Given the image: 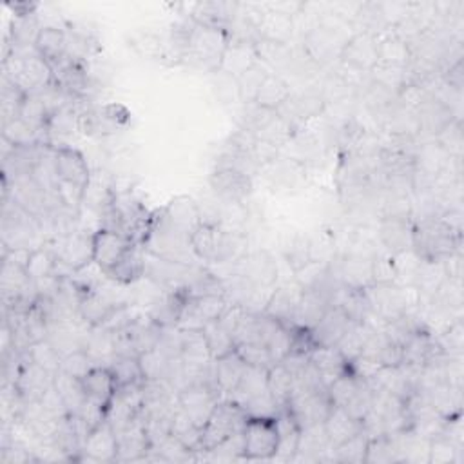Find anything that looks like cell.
Instances as JSON below:
<instances>
[{
  "label": "cell",
  "mask_w": 464,
  "mask_h": 464,
  "mask_svg": "<svg viewBox=\"0 0 464 464\" xmlns=\"http://www.w3.org/2000/svg\"><path fill=\"white\" fill-rule=\"evenodd\" d=\"M435 341L442 354L446 356H462V341H464V331H462V322L455 320L450 323V327L441 334L435 336Z\"/></svg>",
  "instance_id": "obj_59"
},
{
  "label": "cell",
  "mask_w": 464,
  "mask_h": 464,
  "mask_svg": "<svg viewBox=\"0 0 464 464\" xmlns=\"http://www.w3.org/2000/svg\"><path fill=\"white\" fill-rule=\"evenodd\" d=\"M57 267H59L57 254L50 249L39 247V249L32 250V256L26 265V272H28L30 279L33 283H37V281L48 279L51 276H57Z\"/></svg>",
  "instance_id": "obj_46"
},
{
  "label": "cell",
  "mask_w": 464,
  "mask_h": 464,
  "mask_svg": "<svg viewBox=\"0 0 464 464\" xmlns=\"http://www.w3.org/2000/svg\"><path fill=\"white\" fill-rule=\"evenodd\" d=\"M247 367L249 365L241 359V356L236 350L214 361V381L223 399H227V396L236 390Z\"/></svg>",
  "instance_id": "obj_30"
},
{
  "label": "cell",
  "mask_w": 464,
  "mask_h": 464,
  "mask_svg": "<svg viewBox=\"0 0 464 464\" xmlns=\"http://www.w3.org/2000/svg\"><path fill=\"white\" fill-rule=\"evenodd\" d=\"M313 259H314L313 258V245L306 238L299 236L290 243V247L287 250V261H288V265L292 267L294 272L299 270L301 267H305L308 261H313Z\"/></svg>",
  "instance_id": "obj_62"
},
{
  "label": "cell",
  "mask_w": 464,
  "mask_h": 464,
  "mask_svg": "<svg viewBox=\"0 0 464 464\" xmlns=\"http://www.w3.org/2000/svg\"><path fill=\"white\" fill-rule=\"evenodd\" d=\"M354 323L340 306H329L320 323L313 329L318 347H336Z\"/></svg>",
  "instance_id": "obj_25"
},
{
  "label": "cell",
  "mask_w": 464,
  "mask_h": 464,
  "mask_svg": "<svg viewBox=\"0 0 464 464\" xmlns=\"http://www.w3.org/2000/svg\"><path fill=\"white\" fill-rule=\"evenodd\" d=\"M332 401L329 397L327 388H314V390H292V396L285 406L297 421L301 428L323 424L327 415L332 410Z\"/></svg>",
  "instance_id": "obj_9"
},
{
  "label": "cell",
  "mask_w": 464,
  "mask_h": 464,
  "mask_svg": "<svg viewBox=\"0 0 464 464\" xmlns=\"http://www.w3.org/2000/svg\"><path fill=\"white\" fill-rule=\"evenodd\" d=\"M368 441H370V437L361 430L359 433H356L349 441L332 448V460H336V462H356V464L365 462L367 450H368Z\"/></svg>",
  "instance_id": "obj_49"
},
{
  "label": "cell",
  "mask_w": 464,
  "mask_h": 464,
  "mask_svg": "<svg viewBox=\"0 0 464 464\" xmlns=\"http://www.w3.org/2000/svg\"><path fill=\"white\" fill-rule=\"evenodd\" d=\"M171 435L177 437L186 448L195 451L198 457V451L202 448V428L195 424L193 419L180 406L177 408V414L173 417Z\"/></svg>",
  "instance_id": "obj_43"
},
{
  "label": "cell",
  "mask_w": 464,
  "mask_h": 464,
  "mask_svg": "<svg viewBox=\"0 0 464 464\" xmlns=\"http://www.w3.org/2000/svg\"><path fill=\"white\" fill-rule=\"evenodd\" d=\"M258 39L287 46L294 35V19L263 8L261 19L258 21Z\"/></svg>",
  "instance_id": "obj_32"
},
{
  "label": "cell",
  "mask_w": 464,
  "mask_h": 464,
  "mask_svg": "<svg viewBox=\"0 0 464 464\" xmlns=\"http://www.w3.org/2000/svg\"><path fill=\"white\" fill-rule=\"evenodd\" d=\"M42 132L46 134L48 131H41L32 127L21 118H14L6 123H3V138L8 140L14 147H28V145H41V143H50Z\"/></svg>",
  "instance_id": "obj_41"
},
{
  "label": "cell",
  "mask_w": 464,
  "mask_h": 464,
  "mask_svg": "<svg viewBox=\"0 0 464 464\" xmlns=\"http://www.w3.org/2000/svg\"><path fill=\"white\" fill-rule=\"evenodd\" d=\"M164 218L173 225L177 227L178 231L186 232V234H193L195 229L204 222L202 218V213H200V207L198 204L195 202V198L187 196V195H180V196H175L166 207L160 209Z\"/></svg>",
  "instance_id": "obj_24"
},
{
  "label": "cell",
  "mask_w": 464,
  "mask_h": 464,
  "mask_svg": "<svg viewBox=\"0 0 464 464\" xmlns=\"http://www.w3.org/2000/svg\"><path fill=\"white\" fill-rule=\"evenodd\" d=\"M276 423H277V451L274 455V460L276 459L277 460H292L294 455L297 453L301 426L292 417V414L285 408L277 412Z\"/></svg>",
  "instance_id": "obj_34"
},
{
  "label": "cell",
  "mask_w": 464,
  "mask_h": 464,
  "mask_svg": "<svg viewBox=\"0 0 464 464\" xmlns=\"http://www.w3.org/2000/svg\"><path fill=\"white\" fill-rule=\"evenodd\" d=\"M336 276L345 287L365 290V288L374 285L372 259L363 258L359 254H350L340 263V268H338Z\"/></svg>",
  "instance_id": "obj_31"
},
{
  "label": "cell",
  "mask_w": 464,
  "mask_h": 464,
  "mask_svg": "<svg viewBox=\"0 0 464 464\" xmlns=\"http://www.w3.org/2000/svg\"><path fill=\"white\" fill-rule=\"evenodd\" d=\"M247 417L249 415L245 414V410L236 403L229 399L220 401L202 430V448L198 453L209 451L231 435L241 432L247 423Z\"/></svg>",
  "instance_id": "obj_5"
},
{
  "label": "cell",
  "mask_w": 464,
  "mask_h": 464,
  "mask_svg": "<svg viewBox=\"0 0 464 464\" xmlns=\"http://www.w3.org/2000/svg\"><path fill=\"white\" fill-rule=\"evenodd\" d=\"M211 189L231 204H240L252 195V178L234 169H214L209 178Z\"/></svg>",
  "instance_id": "obj_21"
},
{
  "label": "cell",
  "mask_w": 464,
  "mask_h": 464,
  "mask_svg": "<svg viewBox=\"0 0 464 464\" xmlns=\"http://www.w3.org/2000/svg\"><path fill=\"white\" fill-rule=\"evenodd\" d=\"M444 84L446 87L453 89L455 93L462 91L464 86V66H462V59L459 57L453 64H450V68L444 71Z\"/></svg>",
  "instance_id": "obj_64"
},
{
  "label": "cell",
  "mask_w": 464,
  "mask_h": 464,
  "mask_svg": "<svg viewBox=\"0 0 464 464\" xmlns=\"http://www.w3.org/2000/svg\"><path fill=\"white\" fill-rule=\"evenodd\" d=\"M35 50L42 59L53 64L68 53V33L57 26H44L37 35Z\"/></svg>",
  "instance_id": "obj_39"
},
{
  "label": "cell",
  "mask_w": 464,
  "mask_h": 464,
  "mask_svg": "<svg viewBox=\"0 0 464 464\" xmlns=\"http://www.w3.org/2000/svg\"><path fill=\"white\" fill-rule=\"evenodd\" d=\"M191 303L195 306L196 314L202 318L205 325L211 322H218L229 306V301L225 299L223 294L196 296V297H191Z\"/></svg>",
  "instance_id": "obj_51"
},
{
  "label": "cell",
  "mask_w": 464,
  "mask_h": 464,
  "mask_svg": "<svg viewBox=\"0 0 464 464\" xmlns=\"http://www.w3.org/2000/svg\"><path fill=\"white\" fill-rule=\"evenodd\" d=\"M268 75L265 68H261V62L256 64L250 71H247L243 77L238 78V91H240V100L245 104H252L256 98V93L263 82V78Z\"/></svg>",
  "instance_id": "obj_58"
},
{
  "label": "cell",
  "mask_w": 464,
  "mask_h": 464,
  "mask_svg": "<svg viewBox=\"0 0 464 464\" xmlns=\"http://www.w3.org/2000/svg\"><path fill=\"white\" fill-rule=\"evenodd\" d=\"M26 98V93L14 84L10 78L3 77V91H0V107H3V123L19 118L21 105Z\"/></svg>",
  "instance_id": "obj_53"
},
{
  "label": "cell",
  "mask_w": 464,
  "mask_h": 464,
  "mask_svg": "<svg viewBox=\"0 0 464 464\" xmlns=\"http://www.w3.org/2000/svg\"><path fill=\"white\" fill-rule=\"evenodd\" d=\"M82 460L118 462V437L107 419L87 433L82 448Z\"/></svg>",
  "instance_id": "obj_13"
},
{
  "label": "cell",
  "mask_w": 464,
  "mask_h": 464,
  "mask_svg": "<svg viewBox=\"0 0 464 464\" xmlns=\"http://www.w3.org/2000/svg\"><path fill=\"white\" fill-rule=\"evenodd\" d=\"M96 367L95 359L89 356V352L82 347L77 350H71L68 354L62 356V365H60V372L77 378V379H84L86 374Z\"/></svg>",
  "instance_id": "obj_56"
},
{
  "label": "cell",
  "mask_w": 464,
  "mask_h": 464,
  "mask_svg": "<svg viewBox=\"0 0 464 464\" xmlns=\"http://www.w3.org/2000/svg\"><path fill=\"white\" fill-rule=\"evenodd\" d=\"M277 451L276 417H247L243 426V459L272 460Z\"/></svg>",
  "instance_id": "obj_6"
},
{
  "label": "cell",
  "mask_w": 464,
  "mask_h": 464,
  "mask_svg": "<svg viewBox=\"0 0 464 464\" xmlns=\"http://www.w3.org/2000/svg\"><path fill=\"white\" fill-rule=\"evenodd\" d=\"M236 352L241 356V359L249 367H258V368H270L274 363L267 345L261 343H243L236 347Z\"/></svg>",
  "instance_id": "obj_60"
},
{
  "label": "cell",
  "mask_w": 464,
  "mask_h": 464,
  "mask_svg": "<svg viewBox=\"0 0 464 464\" xmlns=\"http://www.w3.org/2000/svg\"><path fill=\"white\" fill-rule=\"evenodd\" d=\"M138 359L145 381H168L173 359H169L160 349H152L138 356Z\"/></svg>",
  "instance_id": "obj_47"
},
{
  "label": "cell",
  "mask_w": 464,
  "mask_h": 464,
  "mask_svg": "<svg viewBox=\"0 0 464 464\" xmlns=\"http://www.w3.org/2000/svg\"><path fill=\"white\" fill-rule=\"evenodd\" d=\"M118 437V462H134L145 460L152 451L145 424L141 417H136L132 423L116 432Z\"/></svg>",
  "instance_id": "obj_17"
},
{
  "label": "cell",
  "mask_w": 464,
  "mask_h": 464,
  "mask_svg": "<svg viewBox=\"0 0 464 464\" xmlns=\"http://www.w3.org/2000/svg\"><path fill=\"white\" fill-rule=\"evenodd\" d=\"M365 462H399V451L392 435H379L368 441Z\"/></svg>",
  "instance_id": "obj_55"
},
{
  "label": "cell",
  "mask_w": 464,
  "mask_h": 464,
  "mask_svg": "<svg viewBox=\"0 0 464 464\" xmlns=\"http://www.w3.org/2000/svg\"><path fill=\"white\" fill-rule=\"evenodd\" d=\"M256 64H259L258 51H256V42L231 41L225 53H223V59H222V64H220L218 71L238 80L247 71H250Z\"/></svg>",
  "instance_id": "obj_23"
},
{
  "label": "cell",
  "mask_w": 464,
  "mask_h": 464,
  "mask_svg": "<svg viewBox=\"0 0 464 464\" xmlns=\"http://www.w3.org/2000/svg\"><path fill=\"white\" fill-rule=\"evenodd\" d=\"M53 387L64 399L69 415H78L87 403V397H86V392L82 387V379L71 378L64 372H59L53 379Z\"/></svg>",
  "instance_id": "obj_40"
},
{
  "label": "cell",
  "mask_w": 464,
  "mask_h": 464,
  "mask_svg": "<svg viewBox=\"0 0 464 464\" xmlns=\"http://www.w3.org/2000/svg\"><path fill=\"white\" fill-rule=\"evenodd\" d=\"M340 62L352 73H368L378 66V37L368 32L354 33L341 50Z\"/></svg>",
  "instance_id": "obj_11"
},
{
  "label": "cell",
  "mask_w": 464,
  "mask_h": 464,
  "mask_svg": "<svg viewBox=\"0 0 464 464\" xmlns=\"http://www.w3.org/2000/svg\"><path fill=\"white\" fill-rule=\"evenodd\" d=\"M51 109L48 107L46 100L39 95V93H30L26 95L21 111H19V118L24 120L26 123H30L35 129L41 131H48L50 120H51Z\"/></svg>",
  "instance_id": "obj_44"
},
{
  "label": "cell",
  "mask_w": 464,
  "mask_h": 464,
  "mask_svg": "<svg viewBox=\"0 0 464 464\" xmlns=\"http://www.w3.org/2000/svg\"><path fill=\"white\" fill-rule=\"evenodd\" d=\"M140 245L147 254L178 265L193 267L195 259H198L191 247V236L173 227L164 218L162 211L150 214L147 231Z\"/></svg>",
  "instance_id": "obj_1"
},
{
  "label": "cell",
  "mask_w": 464,
  "mask_h": 464,
  "mask_svg": "<svg viewBox=\"0 0 464 464\" xmlns=\"http://www.w3.org/2000/svg\"><path fill=\"white\" fill-rule=\"evenodd\" d=\"M138 243L116 231L100 227L93 232V263L102 274L116 267Z\"/></svg>",
  "instance_id": "obj_10"
},
{
  "label": "cell",
  "mask_w": 464,
  "mask_h": 464,
  "mask_svg": "<svg viewBox=\"0 0 464 464\" xmlns=\"http://www.w3.org/2000/svg\"><path fill=\"white\" fill-rule=\"evenodd\" d=\"M462 446L455 444L446 435H437L428 442V462L430 464H450L459 460V451Z\"/></svg>",
  "instance_id": "obj_54"
},
{
  "label": "cell",
  "mask_w": 464,
  "mask_h": 464,
  "mask_svg": "<svg viewBox=\"0 0 464 464\" xmlns=\"http://www.w3.org/2000/svg\"><path fill=\"white\" fill-rule=\"evenodd\" d=\"M372 279H374V285L397 283V272H396L392 256L372 258Z\"/></svg>",
  "instance_id": "obj_63"
},
{
  "label": "cell",
  "mask_w": 464,
  "mask_h": 464,
  "mask_svg": "<svg viewBox=\"0 0 464 464\" xmlns=\"http://www.w3.org/2000/svg\"><path fill=\"white\" fill-rule=\"evenodd\" d=\"M412 62V48L396 33H385L378 37V64L408 68Z\"/></svg>",
  "instance_id": "obj_35"
},
{
  "label": "cell",
  "mask_w": 464,
  "mask_h": 464,
  "mask_svg": "<svg viewBox=\"0 0 464 464\" xmlns=\"http://www.w3.org/2000/svg\"><path fill=\"white\" fill-rule=\"evenodd\" d=\"M301 296H303V290L296 281L292 285L287 283L281 287H274V290L265 305L263 314H267L268 318L276 320L281 325L292 327Z\"/></svg>",
  "instance_id": "obj_20"
},
{
  "label": "cell",
  "mask_w": 464,
  "mask_h": 464,
  "mask_svg": "<svg viewBox=\"0 0 464 464\" xmlns=\"http://www.w3.org/2000/svg\"><path fill=\"white\" fill-rule=\"evenodd\" d=\"M311 363L320 372L325 387L334 383L343 374L350 372V363L336 347H316L311 352Z\"/></svg>",
  "instance_id": "obj_29"
},
{
  "label": "cell",
  "mask_w": 464,
  "mask_h": 464,
  "mask_svg": "<svg viewBox=\"0 0 464 464\" xmlns=\"http://www.w3.org/2000/svg\"><path fill=\"white\" fill-rule=\"evenodd\" d=\"M120 305L113 303L102 292L84 285L78 301V318L89 327H102Z\"/></svg>",
  "instance_id": "obj_22"
},
{
  "label": "cell",
  "mask_w": 464,
  "mask_h": 464,
  "mask_svg": "<svg viewBox=\"0 0 464 464\" xmlns=\"http://www.w3.org/2000/svg\"><path fill=\"white\" fill-rule=\"evenodd\" d=\"M204 336L207 340V345H209V350H211V356L214 361L236 350V341H234L232 334L227 332L218 322L207 323L204 329Z\"/></svg>",
  "instance_id": "obj_50"
},
{
  "label": "cell",
  "mask_w": 464,
  "mask_h": 464,
  "mask_svg": "<svg viewBox=\"0 0 464 464\" xmlns=\"http://www.w3.org/2000/svg\"><path fill=\"white\" fill-rule=\"evenodd\" d=\"M323 426H325V433H327V439H329L332 448L340 446L341 442L349 441L350 437H354L356 433H359L363 430L361 421L354 419L341 406H332V410L327 415Z\"/></svg>",
  "instance_id": "obj_33"
},
{
  "label": "cell",
  "mask_w": 464,
  "mask_h": 464,
  "mask_svg": "<svg viewBox=\"0 0 464 464\" xmlns=\"http://www.w3.org/2000/svg\"><path fill=\"white\" fill-rule=\"evenodd\" d=\"M361 385H363V379L356 378L352 372H347L341 378H338L334 383H331L327 387V392H329V397L334 406L345 408L352 401V397L358 394Z\"/></svg>",
  "instance_id": "obj_52"
},
{
  "label": "cell",
  "mask_w": 464,
  "mask_h": 464,
  "mask_svg": "<svg viewBox=\"0 0 464 464\" xmlns=\"http://www.w3.org/2000/svg\"><path fill=\"white\" fill-rule=\"evenodd\" d=\"M415 116H417L419 132L433 138L439 132H442L453 120H457L451 105L435 95H428L424 98V102L417 107Z\"/></svg>",
  "instance_id": "obj_19"
},
{
  "label": "cell",
  "mask_w": 464,
  "mask_h": 464,
  "mask_svg": "<svg viewBox=\"0 0 464 464\" xmlns=\"http://www.w3.org/2000/svg\"><path fill=\"white\" fill-rule=\"evenodd\" d=\"M267 387H268V394L276 401L277 408L283 410L294 390V376L288 372V368L283 363H276L268 368Z\"/></svg>",
  "instance_id": "obj_42"
},
{
  "label": "cell",
  "mask_w": 464,
  "mask_h": 464,
  "mask_svg": "<svg viewBox=\"0 0 464 464\" xmlns=\"http://www.w3.org/2000/svg\"><path fill=\"white\" fill-rule=\"evenodd\" d=\"M462 234L451 231L437 214L412 225V250L423 261H444L460 252Z\"/></svg>",
  "instance_id": "obj_2"
},
{
  "label": "cell",
  "mask_w": 464,
  "mask_h": 464,
  "mask_svg": "<svg viewBox=\"0 0 464 464\" xmlns=\"http://www.w3.org/2000/svg\"><path fill=\"white\" fill-rule=\"evenodd\" d=\"M331 306L329 297L322 290H305L301 296V301L297 305V311L292 322V327H305V329H314L327 308Z\"/></svg>",
  "instance_id": "obj_27"
},
{
  "label": "cell",
  "mask_w": 464,
  "mask_h": 464,
  "mask_svg": "<svg viewBox=\"0 0 464 464\" xmlns=\"http://www.w3.org/2000/svg\"><path fill=\"white\" fill-rule=\"evenodd\" d=\"M229 42L231 37L225 30L195 23L182 62H187L209 73H218Z\"/></svg>",
  "instance_id": "obj_3"
},
{
  "label": "cell",
  "mask_w": 464,
  "mask_h": 464,
  "mask_svg": "<svg viewBox=\"0 0 464 464\" xmlns=\"http://www.w3.org/2000/svg\"><path fill=\"white\" fill-rule=\"evenodd\" d=\"M191 247L198 261L227 263L236 256L240 238L218 223L202 222L191 234Z\"/></svg>",
  "instance_id": "obj_4"
},
{
  "label": "cell",
  "mask_w": 464,
  "mask_h": 464,
  "mask_svg": "<svg viewBox=\"0 0 464 464\" xmlns=\"http://www.w3.org/2000/svg\"><path fill=\"white\" fill-rule=\"evenodd\" d=\"M107 367L116 378L118 387H131V385H143L145 378L140 367V359L136 356H114Z\"/></svg>",
  "instance_id": "obj_45"
},
{
  "label": "cell",
  "mask_w": 464,
  "mask_h": 464,
  "mask_svg": "<svg viewBox=\"0 0 464 464\" xmlns=\"http://www.w3.org/2000/svg\"><path fill=\"white\" fill-rule=\"evenodd\" d=\"M267 378H268V368H258V367H247L240 385L232 394L227 396L229 401L236 403L238 406H245L250 399L263 396L268 392L267 387Z\"/></svg>",
  "instance_id": "obj_36"
},
{
  "label": "cell",
  "mask_w": 464,
  "mask_h": 464,
  "mask_svg": "<svg viewBox=\"0 0 464 464\" xmlns=\"http://www.w3.org/2000/svg\"><path fill=\"white\" fill-rule=\"evenodd\" d=\"M290 95H292V89H290L288 82L276 73H268L263 78L252 104L258 107H263V109L277 111L288 100Z\"/></svg>",
  "instance_id": "obj_37"
},
{
  "label": "cell",
  "mask_w": 464,
  "mask_h": 464,
  "mask_svg": "<svg viewBox=\"0 0 464 464\" xmlns=\"http://www.w3.org/2000/svg\"><path fill=\"white\" fill-rule=\"evenodd\" d=\"M55 173L57 184H68L82 191H86L93 175L84 154L69 145L55 147Z\"/></svg>",
  "instance_id": "obj_12"
},
{
  "label": "cell",
  "mask_w": 464,
  "mask_h": 464,
  "mask_svg": "<svg viewBox=\"0 0 464 464\" xmlns=\"http://www.w3.org/2000/svg\"><path fill=\"white\" fill-rule=\"evenodd\" d=\"M290 341H292L290 327L279 323L276 327V331L270 334V338L267 340V349H268L274 363H281L290 354Z\"/></svg>",
  "instance_id": "obj_61"
},
{
  "label": "cell",
  "mask_w": 464,
  "mask_h": 464,
  "mask_svg": "<svg viewBox=\"0 0 464 464\" xmlns=\"http://www.w3.org/2000/svg\"><path fill=\"white\" fill-rule=\"evenodd\" d=\"M26 356L37 363L39 367H42L44 370H48L50 374L57 376L60 372V365H62V354L60 350L51 343V340H42L35 345H32L26 350Z\"/></svg>",
  "instance_id": "obj_48"
},
{
  "label": "cell",
  "mask_w": 464,
  "mask_h": 464,
  "mask_svg": "<svg viewBox=\"0 0 464 464\" xmlns=\"http://www.w3.org/2000/svg\"><path fill=\"white\" fill-rule=\"evenodd\" d=\"M352 35L323 19L305 35V51L314 62L329 64L334 59H340L343 46Z\"/></svg>",
  "instance_id": "obj_8"
},
{
  "label": "cell",
  "mask_w": 464,
  "mask_h": 464,
  "mask_svg": "<svg viewBox=\"0 0 464 464\" xmlns=\"http://www.w3.org/2000/svg\"><path fill=\"white\" fill-rule=\"evenodd\" d=\"M412 220L383 218L379 225V238L390 256L412 250Z\"/></svg>",
  "instance_id": "obj_28"
},
{
  "label": "cell",
  "mask_w": 464,
  "mask_h": 464,
  "mask_svg": "<svg viewBox=\"0 0 464 464\" xmlns=\"http://www.w3.org/2000/svg\"><path fill=\"white\" fill-rule=\"evenodd\" d=\"M178 406L193 419L195 424H198L202 430L207 424L209 417L213 415L214 408L220 401H223L222 392L216 388V385L196 379L186 385L178 394Z\"/></svg>",
  "instance_id": "obj_7"
},
{
  "label": "cell",
  "mask_w": 464,
  "mask_h": 464,
  "mask_svg": "<svg viewBox=\"0 0 464 464\" xmlns=\"http://www.w3.org/2000/svg\"><path fill=\"white\" fill-rule=\"evenodd\" d=\"M82 387H84L87 401L91 405L98 406L104 414H107V410L116 396V390H118V383H116V378L111 372V368L107 365L93 367L82 379Z\"/></svg>",
  "instance_id": "obj_16"
},
{
  "label": "cell",
  "mask_w": 464,
  "mask_h": 464,
  "mask_svg": "<svg viewBox=\"0 0 464 464\" xmlns=\"http://www.w3.org/2000/svg\"><path fill=\"white\" fill-rule=\"evenodd\" d=\"M107 279L120 283V285H131L138 281L141 276H145V250L138 243L116 267H113L109 272L104 274Z\"/></svg>",
  "instance_id": "obj_38"
},
{
  "label": "cell",
  "mask_w": 464,
  "mask_h": 464,
  "mask_svg": "<svg viewBox=\"0 0 464 464\" xmlns=\"http://www.w3.org/2000/svg\"><path fill=\"white\" fill-rule=\"evenodd\" d=\"M437 145L453 160H460L462 157V125L460 120H453L442 132L435 136Z\"/></svg>",
  "instance_id": "obj_57"
},
{
  "label": "cell",
  "mask_w": 464,
  "mask_h": 464,
  "mask_svg": "<svg viewBox=\"0 0 464 464\" xmlns=\"http://www.w3.org/2000/svg\"><path fill=\"white\" fill-rule=\"evenodd\" d=\"M327 107V100L320 93L290 95L288 100L277 109V114L296 131L305 122L320 116Z\"/></svg>",
  "instance_id": "obj_14"
},
{
  "label": "cell",
  "mask_w": 464,
  "mask_h": 464,
  "mask_svg": "<svg viewBox=\"0 0 464 464\" xmlns=\"http://www.w3.org/2000/svg\"><path fill=\"white\" fill-rule=\"evenodd\" d=\"M240 5L231 3H198L195 5L189 19H193L196 24L220 28L229 32L231 24L234 23L238 15Z\"/></svg>",
  "instance_id": "obj_26"
},
{
  "label": "cell",
  "mask_w": 464,
  "mask_h": 464,
  "mask_svg": "<svg viewBox=\"0 0 464 464\" xmlns=\"http://www.w3.org/2000/svg\"><path fill=\"white\" fill-rule=\"evenodd\" d=\"M55 254L59 265L66 267L71 274L80 272L93 263V234L71 231L62 238L60 249Z\"/></svg>",
  "instance_id": "obj_15"
},
{
  "label": "cell",
  "mask_w": 464,
  "mask_h": 464,
  "mask_svg": "<svg viewBox=\"0 0 464 464\" xmlns=\"http://www.w3.org/2000/svg\"><path fill=\"white\" fill-rule=\"evenodd\" d=\"M236 272L252 281L258 288H274L277 281V267L267 250H256L236 261Z\"/></svg>",
  "instance_id": "obj_18"
}]
</instances>
